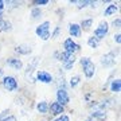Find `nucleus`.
<instances>
[{"mask_svg": "<svg viewBox=\"0 0 121 121\" xmlns=\"http://www.w3.org/2000/svg\"><path fill=\"white\" fill-rule=\"evenodd\" d=\"M79 65L82 67L83 75L86 79H91L95 74V65L94 62L91 60L90 56H81L79 58Z\"/></svg>", "mask_w": 121, "mask_h": 121, "instance_id": "nucleus-1", "label": "nucleus"}, {"mask_svg": "<svg viewBox=\"0 0 121 121\" xmlns=\"http://www.w3.org/2000/svg\"><path fill=\"white\" fill-rule=\"evenodd\" d=\"M50 27H51V23L48 22V20H44L43 23L38 24L36 28H35V34H36V36L40 38L42 40H44V42H47L48 39H50V35H51V32H50Z\"/></svg>", "mask_w": 121, "mask_h": 121, "instance_id": "nucleus-2", "label": "nucleus"}, {"mask_svg": "<svg viewBox=\"0 0 121 121\" xmlns=\"http://www.w3.org/2000/svg\"><path fill=\"white\" fill-rule=\"evenodd\" d=\"M0 85L7 91H17L19 90V82L13 75H4L0 81Z\"/></svg>", "mask_w": 121, "mask_h": 121, "instance_id": "nucleus-3", "label": "nucleus"}, {"mask_svg": "<svg viewBox=\"0 0 121 121\" xmlns=\"http://www.w3.org/2000/svg\"><path fill=\"white\" fill-rule=\"evenodd\" d=\"M109 23L106 22V20H101V22L98 23V26H97V28L94 30V32H93V36H94L98 42H101V40H104L106 36H108L109 34Z\"/></svg>", "mask_w": 121, "mask_h": 121, "instance_id": "nucleus-4", "label": "nucleus"}, {"mask_svg": "<svg viewBox=\"0 0 121 121\" xmlns=\"http://www.w3.org/2000/svg\"><path fill=\"white\" fill-rule=\"evenodd\" d=\"M34 77H35V79H36V82L46 83V85L54 83V75H52L51 73H48L47 70H36Z\"/></svg>", "mask_w": 121, "mask_h": 121, "instance_id": "nucleus-5", "label": "nucleus"}, {"mask_svg": "<svg viewBox=\"0 0 121 121\" xmlns=\"http://www.w3.org/2000/svg\"><path fill=\"white\" fill-rule=\"evenodd\" d=\"M116 58H117L116 51L112 50V51L106 52V54H104V55L101 56L99 63H101V66L105 67V69H110V67H113V66L116 65Z\"/></svg>", "mask_w": 121, "mask_h": 121, "instance_id": "nucleus-6", "label": "nucleus"}, {"mask_svg": "<svg viewBox=\"0 0 121 121\" xmlns=\"http://www.w3.org/2000/svg\"><path fill=\"white\" fill-rule=\"evenodd\" d=\"M63 51L69 52L71 55H75V54H78L81 51V44L74 42V39L71 38H66L63 40Z\"/></svg>", "mask_w": 121, "mask_h": 121, "instance_id": "nucleus-7", "label": "nucleus"}, {"mask_svg": "<svg viewBox=\"0 0 121 121\" xmlns=\"http://www.w3.org/2000/svg\"><path fill=\"white\" fill-rule=\"evenodd\" d=\"M39 60H40L39 56H34V58L31 59V62H28V65H27L26 70H24V77H26V79L28 81V82H30L31 78L34 77V73L36 71V67H38Z\"/></svg>", "mask_w": 121, "mask_h": 121, "instance_id": "nucleus-8", "label": "nucleus"}, {"mask_svg": "<svg viewBox=\"0 0 121 121\" xmlns=\"http://www.w3.org/2000/svg\"><path fill=\"white\" fill-rule=\"evenodd\" d=\"M54 83H55L56 89H63V90H69V85L66 81L65 71L62 69H58L56 71V77H54Z\"/></svg>", "mask_w": 121, "mask_h": 121, "instance_id": "nucleus-9", "label": "nucleus"}, {"mask_svg": "<svg viewBox=\"0 0 121 121\" xmlns=\"http://www.w3.org/2000/svg\"><path fill=\"white\" fill-rule=\"evenodd\" d=\"M55 101L58 104H60L62 106H67L70 102V95H69V91L67 90H63V89H56L55 91Z\"/></svg>", "mask_w": 121, "mask_h": 121, "instance_id": "nucleus-10", "label": "nucleus"}, {"mask_svg": "<svg viewBox=\"0 0 121 121\" xmlns=\"http://www.w3.org/2000/svg\"><path fill=\"white\" fill-rule=\"evenodd\" d=\"M66 110L65 106H62L60 104H58L56 101H54V102H51V104L48 105V113H50V116L51 117H58L60 116V114H63Z\"/></svg>", "mask_w": 121, "mask_h": 121, "instance_id": "nucleus-11", "label": "nucleus"}, {"mask_svg": "<svg viewBox=\"0 0 121 121\" xmlns=\"http://www.w3.org/2000/svg\"><path fill=\"white\" fill-rule=\"evenodd\" d=\"M5 65L9 66V67H12V69L16 70V71H20V70H23V67H24L23 60L19 59L17 56H9V58H7V59H5Z\"/></svg>", "mask_w": 121, "mask_h": 121, "instance_id": "nucleus-12", "label": "nucleus"}, {"mask_svg": "<svg viewBox=\"0 0 121 121\" xmlns=\"http://www.w3.org/2000/svg\"><path fill=\"white\" fill-rule=\"evenodd\" d=\"M114 99L112 98V97H105L104 99H101V101H98V106H97V110H102V112H106L110 106H113L114 105Z\"/></svg>", "mask_w": 121, "mask_h": 121, "instance_id": "nucleus-13", "label": "nucleus"}, {"mask_svg": "<svg viewBox=\"0 0 121 121\" xmlns=\"http://www.w3.org/2000/svg\"><path fill=\"white\" fill-rule=\"evenodd\" d=\"M69 34H70V38L74 39V38H79L82 35V30H81V26L79 23H69Z\"/></svg>", "mask_w": 121, "mask_h": 121, "instance_id": "nucleus-14", "label": "nucleus"}, {"mask_svg": "<svg viewBox=\"0 0 121 121\" xmlns=\"http://www.w3.org/2000/svg\"><path fill=\"white\" fill-rule=\"evenodd\" d=\"M15 52L17 55H30L32 52V48H31L30 44H26V43H20L15 46Z\"/></svg>", "mask_w": 121, "mask_h": 121, "instance_id": "nucleus-15", "label": "nucleus"}, {"mask_svg": "<svg viewBox=\"0 0 121 121\" xmlns=\"http://www.w3.org/2000/svg\"><path fill=\"white\" fill-rule=\"evenodd\" d=\"M108 87L113 94H118L121 91V79L120 78H113V79H110Z\"/></svg>", "mask_w": 121, "mask_h": 121, "instance_id": "nucleus-16", "label": "nucleus"}, {"mask_svg": "<svg viewBox=\"0 0 121 121\" xmlns=\"http://www.w3.org/2000/svg\"><path fill=\"white\" fill-rule=\"evenodd\" d=\"M89 118H91V120H94V121H105L108 118V114H106V112L95 109V110H91V113L89 114Z\"/></svg>", "mask_w": 121, "mask_h": 121, "instance_id": "nucleus-17", "label": "nucleus"}, {"mask_svg": "<svg viewBox=\"0 0 121 121\" xmlns=\"http://www.w3.org/2000/svg\"><path fill=\"white\" fill-rule=\"evenodd\" d=\"M48 105H50V102H47L46 99H43V101H39L35 108H36V110H38V113L40 116H47L48 114Z\"/></svg>", "mask_w": 121, "mask_h": 121, "instance_id": "nucleus-18", "label": "nucleus"}, {"mask_svg": "<svg viewBox=\"0 0 121 121\" xmlns=\"http://www.w3.org/2000/svg\"><path fill=\"white\" fill-rule=\"evenodd\" d=\"M120 9V7H118V3H109L108 5H106V8L104 9V16H112V15H114V13L117 12Z\"/></svg>", "mask_w": 121, "mask_h": 121, "instance_id": "nucleus-19", "label": "nucleus"}, {"mask_svg": "<svg viewBox=\"0 0 121 121\" xmlns=\"http://www.w3.org/2000/svg\"><path fill=\"white\" fill-rule=\"evenodd\" d=\"M12 31V23L4 17L0 19V32H11Z\"/></svg>", "mask_w": 121, "mask_h": 121, "instance_id": "nucleus-20", "label": "nucleus"}, {"mask_svg": "<svg viewBox=\"0 0 121 121\" xmlns=\"http://www.w3.org/2000/svg\"><path fill=\"white\" fill-rule=\"evenodd\" d=\"M75 62H77V56L73 55L70 59H67L66 62H63V63H62V67H60V69L63 70V71H69V70H71L74 67Z\"/></svg>", "mask_w": 121, "mask_h": 121, "instance_id": "nucleus-21", "label": "nucleus"}, {"mask_svg": "<svg viewBox=\"0 0 121 121\" xmlns=\"http://www.w3.org/2000/svg\"><path fill=\"white\" fill-rule=\"evenodd\" d=\"M93 22H94V19L93 17H86V19H82L81 23H79V26H81V30L82 31H89L93 26Z\"/></svg>", "mask_w": 121, "mask_h": 121, "instance_id": "nucleus-22", "label": "nucleus"}, {"mask_svg": "<svg viewBox=\"0 0 121 121\" xmlns=\"http://www.w3.org/2000/svg\"><path fill=\"white\" fill-rule=\"evenodd\" d=\"M5 4V9L8 11V12H11V11H13V9L19 8L20 5H22V1H15V0H8V1H4Z\"/></svg>", "mask_w": 121, "mask_h": 121, "instance_id": "nucleus-23", "label": "nucleus"}, {"mask_svg": "<svg viewBox=\"0 0 121 121\" xmlns=\"http://www.w3.org/2000/svg\"><path fill=\"white\" fill-rule=\"evenodd\" d=\"M43 16V11L42 8H36V7H32L31 8V20H39L40 17Z\"/></svg>", "mask_w": 121, "mask_h": 121, "instance_id": "nucleus-24", "label": "nucleus"}, {"mask_svg": "<svg viewBox=\"0 0 121 121\" xmlns=\"http://www.w3.org/2000/svg\"><path fill=\"white\" fill-rule=\"evenodd\" d=\"M79 83H81V77H79L78 74H74L73 77L69 79V83H67V85H69V87H71V89H75Z\"/></svg>", "mask_w": 121, "mask_h": 121, "instance_id": "nucleus-25", "label": "nucleus"}, {"mask_svg": "<svg viewBox=\"0 0 121 121\" xmlns=\"http://www.w3.org/2000/svg\"><path fill=\"white\" fill-rule=\"evenodd\" d=\"M86 44H87V46H89L90 48H93V50H94V48H98L99 42H98V40H97V39L94 38V36H93V35H91V36H89V38H87Z\"/></svg>", "mask_w": 121, "mask_h": 121, "instance_id": "nucleus-26", "label": "nucleus"}, {"mask_svg": "<svg viewBox=\"0 0 121 121\" xmlns=\"http://www.w3.org/2000/svg\"><path fill=\"white\" fill-rule=\"evenodd\" d=\"M30 4H31V8H32V7L40 8V7H43V5L50 4V0H32V1H31Z\"/></svg>", "mask_w": 121, "mask_h": 121, "instance_id": "nucleus-27", "label": "nucleus"}, {"mask_svg": "<svg viewBox=\"0 0 121 121\" xmlns=\"http://www.w3.org/2000/svg\"><path fill=\"white\" fill-rule=\"evenodd\" d=\"M90 4V0H81V1H77V9H83L89 7Z\"/></svg>", "mask_w": 121, "mask_h": 121, "instance_id": "nucleus-28", "label": "nucleus"}, {"mask_svg": "<svg viewBox=\"0 0 121 121\" xmlns=\"http://www.w3.org/2000/svg\"><path fill=\"white\" fill-rule=\"evenodd\" d=\"M60 32H62V27H60V26H56L55 28H54V31L51 32L50 38H51V39H56V38L60 35Z\"/></svg>", "mask_w": 121, "mask_h": 121, "instance_id": "nucleus-29", "label": "nucleus"}, {"mask_svg": "<svg viewBox=\"0 0 121 121\" xmlns=\"http://www.w3.org/2000/svg\"><path fill=\"white\" fill-rule=\"evenodd\" d=\"M112 26L113 28H120L121 27V19L120 17H116V19H113V22L109 24V27Z\"/></svg>", "mask_w": 121, "mask_h": 121, "instance_id": "nucleus-30", "label": "nucleus"}, {"mask_svg": "<svg viewBox=\"0 0 121 121\" xmlns=\"http://www.w3.org/2000/svg\"><path fill=\"white\" fill-rule=\"evenodd\" d=\"M97 106H98V101H97V99H90V101L87 102V108H89V109L95 110V109H97Z\"/></svg>", "mask_w": 121, "mask_h": 121, "instance_id": "nucleus-31", "label": "nucleus"}, {"mask_svg": "<svg viewBox=\"0 0 121 121\" xmlns=\"http://www.w3.org/2000/svg\"><path fill=\"white\" fill-rule=\"evenodd\" d=\"M52 121H70V117L67 116V114H60V116L55 117V118H52Z\"/></svg>", "mask_w": 121, "mask_h": 121, "instance_id": "nucleus-32", "label": "nucleus"}, {"mask_svg": "<svg viewBox=\"0 0 121 121\" xmlns=\"http://www.w3.org/2000/svg\"><path fill=\"white\" fill-rule=\"evenodd\" d=\"M15 104L23 106V105H24V97H23V95H17V97H15Z\"/></svg>", "mask_w": 121, "mask_h": 121, "instance_id": "nucleus-33", "label": "nucleus"}, {"mask_svg": "<svg viewBox=\"0 0 121 121\" xmlns=\"http://www.w3.org/2000/svg\"><path fill=\"white\" fill-rule=\"evenodd\" d=\"M9 113H11L9 109H4V110H1V112H0V121H3L7 116H9Z\"/></svg>", "mask_w": 121, "mask_h": 121, "instance_id": "nucleus-34", "label": "nucleus"}, {"mask_svg": "<svg viewBox=\"0 0 121 121\" xmlns=\"http://www.w3.org/2000/svg\"><path fill=\"white\" fill-rule=\"evenodd\" d=\"M4 11H5L4 0H0V19H1V17H4Z\"/></svg>", "mask_w": 121, "mask_h": 121, "instance_id": "nucleus-35", "label": "nucleus"}, {"mask_svg": "<svg viewBox=\"0 0 121 121\" xmlns=\"http://www.w3.org/2000/svg\"><path fill=\"white\" fill-rule=\"evenodd\" d=\"M113 40H114V43H117V44L121 43V34H120V32H116V34H114Z\"/></svg>", "mask_w": 121, "mask_h": 121, "instance_id": "nucleus-36", "label": "nucleus"}, {"mask_svg": "<svg viewBox=\"0 0 121 121\" xmlns=\"http://www.w3.org/2000/svg\"><path fill=\"white\" fill-rule=\"evenodd\" d=\"M3 121H17L16 116H13V114H9V116H7Z\"/></svg>", "mask_w": 121, "mask_h": 121, "instance_id": "nucleus-37", "label": "nucleus"}, {"mask_svg": "<svg viewBox=\"0 0 121 121\" xmlns=\"http://www.w3.org/2000/svg\"><path fill=\"white\" fill-rule=\"evenodd\" d=\"M91 94H93L91 91H87L86 94L83 95V98H85V101H86V102H89V101H90V97H91Z\"/></svg>", "mask_w": 121, "mask_h": 121, "instance_id": "nucleus-38", "label": "nucleus"}, {"mask_svg": "<svg viewBox=\"0 0 121 121\" xmlns=\"http://www.w3.org/2000/svg\"><path fill=\"white\" fill-rule=\"evenodd\" d=\"M97 4H98V1H91V0H90V4H89V7L94 9V8H97V7H98Z\"/></svg>", "mask_w": 121, "mask_h": 121, "instance_id": "nucleus-39", "label": "nucleus"}, {"mask_svg": "<svg viewBox=\"0 0 121 121\" xmlns=\"http://www.w3.org/2000/svg\"><path fill=\"white\" fill-rule=\"evenodd\" d=\"M59 50H56V51L55 52H54V54H52V56H54V59H55V60H58V59H59Z\"/></svg>", "mask_w": 121, "mask_h": 121, "instance_id": "nucleus-40", "label": "nucleus"}, {"mask_svg": "<svg viewBox=\"0 0 121 121\" xmlns=\"http://www.w3.org/2000/svg\"><path fill=\"white\" fill-rule=\"evenodd\" d=\"M0 77H1V78L4 77V70L1 69V67H0Z\"/></svg>", "mask_w": 121, "mask_h": 121, "instance_id": "nucleus-41", "label": "nucleus"}, {"mask_svg": "<svg viewBox=\"0 0 121 121\" xmlns=\"http://www.w3.org/2000/svg\"><path fill=\"white\" fill-rule=\"evenodd\" d=\"M78 0H69V4H77Z\"/></svg>", "mask_w": 121, "mask_h": 121, "instance_id": "nucleus-42", "label": "nucleus"}, {"mask_svg": "<svg viewBox=\"0 0 121 121\" xmlns=\"http://www.w3.org/2000/svg\"><path fill=\"white\" fill-rule=\"evenodd\" d=\"M86 121H94V120H91V118H87V120Z\"/></svg>", "mask_w": 121, "mask_h": 121, "instance_id": "nucleus-43", "label": "nucleus"}, {"mask_svg": "<svg viewBox=\"0 0 121 121\" xmlns=\"http://www.w3.org/2000/svg\"><path fill=\"white\" fill-rule=\"evenodd\" d=\"M43 121H46V120H43Z\"/></svg>", "mask_w": 121, "mask_h": 121, "instance_id": "nucleus-44", "label": "nucleus"}]
</instances>
